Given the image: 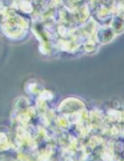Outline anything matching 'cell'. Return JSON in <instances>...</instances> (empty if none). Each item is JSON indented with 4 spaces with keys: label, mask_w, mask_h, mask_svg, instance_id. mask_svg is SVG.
I'll list each match as a JSON object with an SVG mask.
<instances>
[]
</instances>
